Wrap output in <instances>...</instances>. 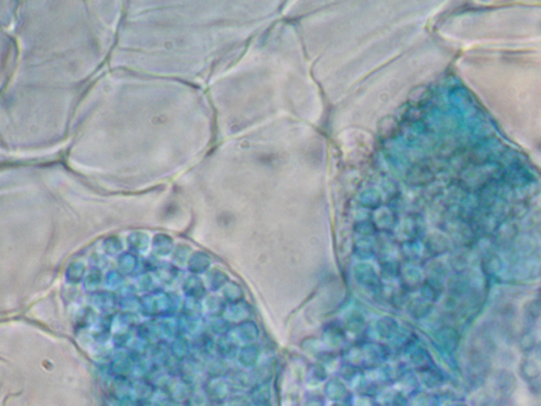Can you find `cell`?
I'll use <instances>...</instances> for the list:
<instances>
[{"instance_id": "1", "label": "cell", "mask_w": 541, "mask_h": 406, "mask_svg": "<svg viewBox=\"0 0 541 406\" xmlns=\"http://www.w3.org/2000/svg\"><path fill=\"white\" fill-rule=\"evenodd\" d=\"M351 275L355 284L365 290L379 292L382 287V273L379 263L370 258H358L351 268Z\"/></svg>"}, {"instance_id": "2", "label": "cell", "mask_w": 541, "mask_h": 406, "mask_svg": "<svg viewBox=\"0 0 541 406\" xmlns=\"http://www.w3.org/2000/svg\"><path fill=\"white\" fill-rule=\"evenodd\" d=\"M401 324L391 315H380L369 320L366 340L388 345L400 330Z\"/></svg>"}, {"instance_id": "3", "label": "cell", "mask_w": 541, "mask_h": 406, "mask_svg": "<svg viewBox=\"0 0 541 406\" xmlns=\"http://www.w3.org/2000/svg\"><path fill=\"white\" fill-rule=\"evenodd\" d=\"M340 324L350 341H358L362 338H366L369 320L360 309L351 308L347 310L343 315Z\"/></svg>"}, {"instance_id": "4", "label": "cell", "mask_w": 541, "mask_h": 406, "mask_svg": "<svg viewBox=\"0 0 541 406\" xmlns=\"http://www.w3.org/2000/svg\"><path fill=\"white\" fill-rule=\"evenodd\" d=\"M320 341L328 352L340 355L348 347L350 340L340 323H331L323 330Z\"/></svg>"}, {"instance_id": "5", "label": "cell", "mask_w": 541, "mask_h": 406, "mask_svg": "<svg viewBox=\"0 0 541 406\" xmlns=\"http://www.w3.org/2000/svg\"><path fill=\"white\" fill-rule=\"evenodd\" d=\"M399 282L406 292H415L425 283V276L420 263L403 260L399 270Z\"/></svg>"}, {"instance_id": "6", "label": "cell", "mask_w": 541, "mask_h": 406, "mask_svg": "<svg viewBox=\"0 0 541 406\" xmlns=\"http://www.w3.org/2000/svg\"><path fill=\"white\" fill-rule=\"evenodd\" d=\"M261 335L258 325L254 320H250L241 324L233 325L228 337L237 347H243L258 343Z\"/></svg>"}, {"instance_id": "7", "label": "cell", "mask_w": 541, "mask_h": 406, "mask_svg": "<svg viewBox=\"0 0 541 406\" xmlns=\"http://www.w3.org/2000/svg\"><path fill=\"white\" fill-rule=\"evenodd\" d=\"M362 344L363 355H364L365 368L375 367L386 363L391 357V351L386 344L379 342H360Z\"/></svg>"}, {"instance_id": "8", "label": "cell", "mask_w": 541, "mask_h": 406, "mask_svg": "<svg viewBox=\"0 0 541 406\" xmlns=\"http://www.w3.org/2000/svg\"><path fill=\"white\" fill-rule=\"evenodd\" d=\"M222 315L231 323V325L241 324V323L252 320V307L244 300L234 303V304H228Z\"/></svg>"}, {"instance_id": "9", "label": "cell", "mask_w": 541, "mask_h": 406, "mask_svg": "<svg viewBox=\"0 0 541 406\" xmlns=\"http://www.w3.org/2000/svg\"><path fill=\"white\" fill-rule=\"evenodd\" d=\"M235 359L243 370H253L263 359L261 357V349L258 344L238 347Z\"/></svg>"}, {"instance_id": "10", "label": "cell", "mask_w": 541, "mask_h": 406, "mask_svg": "<svg viewBox=\"0 0 541 406\" xmlns=\"http://www.w3.org/2000/svg\"><path fill=\"white\" fill-rule=\"evenodd\" d=\"M301 349L303 353L310 359L314 360V362H320L328 352L320 339H315V338H307V340L301 343Z\"/></svg>"}, {"instance_id": "11", "label": "cell", "mask_w": 541, "mask_h": 406, "mask_svg": "<svg viewBox=\"0 0 541 406\" xmlns=\"http://www.w3.org/2000/svg\"><path fill=\"white\" fill-rule=\"evenodd\" d=\"M222 290V296L224 302L228 304H234V303L241 302L243 300L244 292L241 285L235 282H228Z\"/></svg>"}]
</instances>
